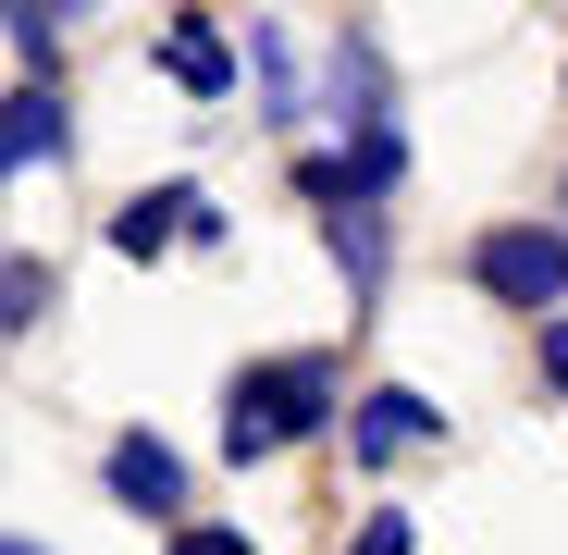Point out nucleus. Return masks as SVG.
<instances>
[{
    "instance_id": "2",
    "label": "nucleus",
    "mask_w": 568,
    "mask_h": 555,
    "mask_svg": "<svg viewBox=\"0 0 568 555\" xmlns=\"http://www.w3.org/2000/svg\"><path fill=\"white\" fill-rule=\"evenodd\" d=\"M469 285L507 297V309H531V321H556V297H568V235H544V223H495L483 247H469Z\"/></svg>"
},
{
    "instance_id": "5",
    "label": "nucleus",
    "mask_w": 568,
    "mask_h": 555,
    "mask_svg": "<svg viewBox=\"0 0 568 555\" xmlns=\"http://www.w3.org/2000/svg\"><path fill=\"white\" fill-rule=\"evenodd\" d=\"M161 62H173V86H199V100H223V86H235V38H223L211 13H185V25L161 38Z\"/></svg>"
},
{
    "instance_id": "7",
    "label": "nucleus",
    "mask_w": 568,
    "mask_h": 555,
    "mask_svg": "<svg viewBox=\"0 0 568 555\" xmlns=\"http://www.w3.org/2000/svg\"><path fill=\"white\" fill-rule=\"evenodd\" d=\"M0 161H62V100H50V86H26V100H13V124H0Z\"/></svg>"
},
{
    "instance_id": "10",
    "label": "nucleus",
    "mask_w": 568,
    "mask_h": 555,
    "mask_svg": "<svg viewBox=\"0 0 568 555\" xmlns=\"http://www.w3.org/2000/svg\"><path fill=\"white\" fill-rule=\"evenodd\" d=\"M544 383H568V321H544Z\"/></svg>"
},
{
    "instance_id": "3",
    "label": "nucleus",
    "mask_w": 568,
    "mask_h": 555,
    "mask_svg": "<svg viewBox=\"0 0 568 555\" xmlns=\"http://www.w3.org/2000/svg\"><path fill=\"white\" fill-rule=\"evenodd\" d=\"M346 444L384 470V456H420V444H445V420H433V395H408V383H371L358 408H346Z\"/></svg>"
},
{
    "instance_id": "8",
    "label": "nucleus",
    "mask_w": 568,
    "mask_h": 555,
    "mask_svg": "<svg viewBox=\"0 0 568 555\" xmlns=\"http://www.w3.org/2000/svg\"><path fill=\"white\" fill-rule=\"evenodd\" d=\"M358 555H408V518L384 506V518H371V531H358Z\"/></svg>"
},
{
    "instance_id": "6",
    "label": "nucleus",
    "mask_w": 568,
    "mask_h": 555,
    "mask_svg": "<svg viewBox=\"0 0 568 555\" xmlns=\"http://www.w3.org/2000/svg\"><path fill=\"white\" fill-rule=\"evenodd\" d=\"M185 223H211V198H199V185H161V198H136V210L112 223V247H124V259H149V247H173Z\"/></svg>"
},
{
    "instance_id": "9",
    "label": "nucleus",
    "mask_w": 568,
    "mask_h": 555,
    "mask_svg": "<svg viewBox=\"0 0 568 555\" xmlns=\"http://www.w3.org/2000/svg\"><path fill=\"white\" fill-rule=\"evenodd\" d=\"M173 555H247V531H173Z\"/></svg>"
},
{
    "instance_id": "1",
    "label": "nucleus",
    "mask_w": 568,
    "mask_h": 555,
    "mask_svg": "<svg viewBox=\"0 0 568 555\" xmlns=\"http://www.w3.org/2000/svg\"><path fill=\"white\" fill-rule=\"evenodd\" d=\"M322 420H346L334 408V358H260V370H235V395H223V444L235 456H272V444H297Z\"/></svg>"
},
{
    "instance_id": "11",
    "label": "nucleus",
    "mask_w": 568,
    "mask_h": 555,
    "mask_svg": "<svg viewBox=\"0 0 568 555\" xmlns=\"http://www.w3.org/2000/svg\"><path fill=\"white\" fill-rule=\"evenodd\" d=\"M0 555H38V543H0Z\"/></svg>"
},
{
    "instance_id": "4",
    "label": "nucleus",
    "mask_w": 568,
    "mask_h": 555,
    "mask_svg": "<svg viewBox=\"0 0 568 555\" xmlns=\"http://www.w3.org/2000/svg\"><path fill=\"white\" fill-rule=\"evenodd\" d=\"M112 494L149 506V518H173V506H185V456H173L161 432H124V444H112Z\"/></svg>"
}]
</instances>
